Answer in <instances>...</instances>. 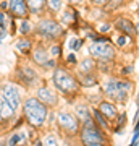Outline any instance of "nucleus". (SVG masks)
<instances>
[{"instance_id":"f257e3e1","label":"nucleus","mask_w":139,"mask_h":146,"mask_svg":"<svg viewBox=\"0 0 139 146\" xmlns=\"http://www.w3.org/2000/svg\"><path fill=\"white\" fill-rule=\"evenodd\" d=\"M47 117H49V109L39 102L34 96H29L23 102V120L28 122L32 128H42L45 125Z\"/></svg>"},{"instance_id":"f03ea898","label":"nucleus","mask_w":139,"mask_h":146,"mask_svg":"<svg viewBox=\"0 0 139 146\" xmlns=\"http://www.w3.org/2000/svg\"><path fill=\"white\" fill-rule=\"evenodd\" d=\"M52 84L55 86V91H58V93H62V94H67V96L76 94L78 89H79L78 78L70 70H67V68H63V67H57L53 70Z\"/></svg>"},{"instance_id":"7ed1b4c3","label":"nucleus","mask_w":139,"mask_h":146,"mask_svg":"<svg viewBox=\"0 0 139 146\" xmlns=\"http://www.w3.org/2000/svg\"><path fill=\"white\" fill-rule=\"evenodd\" d=\"M133 89V83L128 80H118V78H110L103 86V93L108 99L120 102V104H126L128 99V93Z\"/></svg>"},{"instance_id":"20e7f679","label":"nucleus","mask_w":139,"mask_h":146,"mask_svg":"<svg viewBox=\"0 0 139 146\" xmlns=\"http://www.w3.org/2000/svg\"><path fill=\"white\" fill-rule=\"evenodd\" d=\"M81 143L82 146H105V136L94 120H86L81 128Z\"/></svg>"},{"instance_id":"39448f33","label":"nucleus","mask_w":139,"mask_h":146,"mask_svg":"<svg viewBox=\"0 0 139 146\" xmlns=\"http://www.w3.org/2000/svg\"><path fill=\"white\" fill-rule=\"evenodd\" d=\"M37 34L42 36L44 39H47V41H53V39H58L63 34V28L55 20L45 18V20L39 21V25H37Z\"/></svg>"},{"instance_id":"423d86ee","label":"nucleus","mask_w":139,"mask_h":146,"mask_svg":"<svg viewBox=\"0 0 139 146\" xmlns=\"http://www.w3.org/2000/svg\"><path fill=\"white\" fill-rule=\"evenodd\" d=\"M89 54L92 55V58H97L102 63H108V62H113L115 55H117V50L115 47L108 42V44H97L94 42L89 47Z\"/></svg>"},{"instance_id":"0eeeda50","label":"nucleus","mask_w":139,"mask_h":146,"mask_svg":"<svg viewBox=\"0 0 139 146\" xmlns=\"http://www.w3.org/2000/svg\"><path fill=\"white\" fill-rule=\"evenodd\" d=\"M0 98L5 101L15 112L21 107V94H20V89H18L16 84L8 83L3 88H0Z\"/></svg>"},{"instance_id":"6e6552de","label":"nucleus","mask_w":139,"mask_h":146,"mask_svg":"<svg viewBox=\"0 0 139 146\" xmlns=\"http://www.w3.org/2000/svg\"><path fill=\"white\" fill-rule=\"evenodd\" d=\"M57 123L60 127V130L65 131L67 135H76L79 133V122L73 114L70 112H58L57 114Z\"/></svg>"},{"instance_id":"1a4fd4ad","label":"nucleus","mask_w":139,"mask_h":146,"mask_svg":"<svg viewBox=\"0 0 139 146\" xmlns=\"http://www.w3.org/2000/svg\"><path fill=\"white\" fill-rule=\"evenodd\" d=\"M39 102L45 106L47 109L49 107H55L58 104V94L55 89L49 88V86H39L36 91V96H34Z\"/></svg>"},{"instance_id":"9d476101","label":"nucleus","mask_w":139,"mask_h":146,"mask_svg":"<svg viewBox=\"0 0 139 146\" xmlns=\"http://www.w3.org/2000/svg\"><path fill=\"white\" fill-rule=\"evenodd\" d=\"M16 78L21 84L24 86H32L39 80V73L34 70L32 67H28V65H23V67H18L16 68Z\"/></svg>"},{"instance_id":"9b49d317","label":"nucleus","mask_w":139,"mask_h":146,"mask_svg":"<svg viewBox=\"0 0 139 146\" xmlns=\"http://www.w3.org/2000/svg\"><path fill=\"white\" fill-rule=\"evenodd\" d=\"M115 28L121 34L131 37V39L138 36V28H136V25H133V21L126 20V18H118V20L115 21Z\"/></svg>"},{"instance_id":"f8f14e48","label":"nucleus","mask_w":139,"mask_h":146,"mask_svg":"<svg viewBox=\"0 0 139 146\" xmlns=\"http://www.w3.org/2000/svg\"><path fill=\"white\" fill-rule=\"evenodd\" d=\"M97 110L107 120H113V119L118 117V109H117V106H115L113 102H108V101H100Z\"/></svg>"},{"instance_id":"ddd939ff","label":"nucleus","mask_w":139,"mask_h":146,"mask_svg":"<svg viewBox=\"0 0 139 146\" xmlns=\"http://www.w3.org/2000/svg\"><path fill=\"white\" fill-rule=\"evenodd\" d=\"M32 60H34V63L44 67L45 62L49 60V52H47L45 47H44V46H37L36 49L32 50Z\"/></svg>"},{"instance_id":"4468645a","label":"nucleus","mask_w":139,"mask_h":146,"mask_svg":"<svg viewBox=\"0 0 139 146\" xmlns=\"http://www.w3.org/2000/svg\"><path fill=\"white\" fill-rule=\"evenodd\" d=\"M10 10L15 16L28 15V7H26L24 0H10Z\"/></svg>"},{"instance_id":"2eb2a0df","label":"nucleus","mask_w":139,"mask_h":146,"mask_svg":"<svg viewBox=\"0 0 139 146\" xmlns=\"http://www.w3.org/2000/svg\"><path fill=\"white\" fill-rule=\"evenodd\" d=\"M26 141H28V135L24 131H15L8 138L7 146H26Z\"/></svg>"},{"instance_id":"dca6fc26","label":"nucleus","mask_w":139,"mask_h":146,"mask_svg":"<svg viewBox=\"0 0 139 146\" xmlns=\"http://www.w3.org/2000/svg\"><path fill=\"white\" fill-rule=\"evenodd\" d=\"M91 117H92V120H94V123L99 127V128H102V130H108L110 128V123H108V120L103 117L100 112L97 110V107L96 109H92L91 110Z\"/></svg>"},{"instance_id":"f3484780","label":"nucleus","mask_w":139,"mask_h":146,"mask_svg":"<svg viewBox=\"0 0 139 146\" xmlns=\"http://www.w3.org/2000/svg\"><path fill=\"white\" fill-rule=\"evenodd\" d=\"M78 83L82 88H92L94 84H97V76L94 73H84L78 78Z\"/></svg>"},{"instance_id":"a211bd4d","label":"nucleus","mask_w":139,"mask_h":146,"mask_svg":"<svg viewBox=\"0 0 139 146\" xmlns=\"http://www.w3.org/2000/svg\"><path fill=\"white\" fill-rule=\"evenodd\" d=\"M15 47L21 54L28 55V54L32 50V41L29 39V37H21V39H18V41L15 42Z\"/></svg>"},{"instance_id":"6ab92c4d","label":"nucleus","mask_w":139,"mask_h":146,"mask_svg":"<svg viewBox=\"0 0 139 146\" xmlns=\"http://www.w3.org/2000/svg\"><path fill=\"white\" fill-rule=\"evenodd\" d=\"M13 115H15V110L11 109L10 106L0 98V122H7V120H10Z\"/></svg>"},{"instance_id":"aec40b11","label":"nucleus","mask_w":139,"mask_h":146,"mask_svg":"<svg viewBox=\"0 0 139 146\" xmlns=\"http://www.w3.org/2000/svg\"><path fill=\"white\" fill-rule=\"evenodd\" d=\"M45 2L47 0H24L26 7L32 11V13H41L45 7Z\"/></svg>"},{"instance_id":"412c9836","label":"nucleus","mask_w":139,"mask_h":146,"mask_svg":"<svg viewBox=\"0 0 139 146\" xmlns=\"http://www.w3.org/2000/svg\"><path fill=\"white\" fill-rule=\"evenodd\" d=\"M94 68H96V60L94 58H84L82 63L79 65V73L84 75V73H92Z\"/></svg>"},{"instance_id":"4be33fe9","label":"nucleus","mask_w":139,"mask_h":146,"mask_svg":"<svg viewBox=\"0 0 139 146\" xmlns=\"http://www.w3.org/2000/svg\"><path fill=\"white\" fill-rule=\"evenodd\" d=\"M76 114H78V117L81 119V122L84 123L86 120H91L92 117H91V110H89V107L86 104H79L76 107Z\"/></svg>"},{"instance_id":"5701e85b","label":"nucleus","mask_w":139,"mask_h":146,"mask_svg":"<svg viewBox=\"0 0 139 146\" xmlns=\"http://www.w3.org/2000/svg\"><path fill=\"white\" fill-rule=\"evenodd\" d=\"M88 37L91 41L97 42V44H108L110 39L107 36H103V34H99V33H88Z\"/></svg>"},{"instance_id":"b1692460","label":"nucleus","mask_w":139,"mask_h":146,"mask_svg":"<svg viewBox=\"0 0 139 146\" xmlns=\"http://www.w3.org/2000/svg\"><path fill=\"white\" fill-rule=\"evenodd\" d=\"M82 44H84V41H82L81 37H71V41H70V50H73V54L78 52L82 47Z\"/></svg>"},{"instance_id":"393cba45","label":"nucleus","mask_w":139,"mask_h":146,"mask_svg":"<svg viewBox=\"0 0 139 146\" xmlns=\"http://www.w3.org/2000/svg\"><path fill=\"white\" fill-rule=\"evenodd\" d=\"M31 31H32V23L28 21V20H24L23 23H21V26H20V33L23 34V36H28Z\"/></svg>"},{"instance_id":"a878e982","label":"nucleus","mask_w":139,"mask_h":146,"mask_svg":"<svg viewBox=\"0 0 139 146\" xmlns=\"http://www.w3.org/2000/svg\"><path fill=\"white\" fill-rule=\"evenodd\" d=\"M131 41H133V39L128 37V36H125V34H118V36L115 37V44H117L118 47H125L128 42H131Z\"/></svg>"},{"instance_id":"bb28decb","label":"nucleus","mask_w":139,"mask_h":146,"mask_svg":"<svg viewBox=\"0 0 139 146\" xmlns=\"http://www.w3.org/2000/svg\"><path fill=\"white\" fill-rule=\"evenodd\" d=\"M50 55L52 57H60V55H62V46H60V44H53V46L50 47Z\"/></svg>"},{"instance_id":"cd10ccee","label":"nucleus","mask_w":139,"mask_h":146,"mask_svg":"<svg viewBox=\"0 0 139 146\" xmlns=\"http://www.w3.org/2000/svg\"><path fill=\"white\" fill-rule=\"evenodd\" d=\"M47 2H49V7L52 11H58L62 8V0H47Z\"/></svg>"},{"instance_id":"c85d7f7f","label":"nucleus","mask_w":139,"mask_h":146,"mask_svg":"<svg viewBox=\"0 0 139 146\" xmlns=\"http://www.w3.org/2000/svg\"><path fill=\"white\" fill-rule=\"evenodd\" d=\"M45 143H44V146H57L58 145V141H57V136L55 135H49L45 136Z\"/></svg>"},{"instance_id":"c756f323","label":"nucleus","mask_w":139,"mask_h":146,"mask_svg":"<svg viewBox=\"0 0 139 146\" xmlns=\"http://www.w3.org/2000/svg\"><path fill=\"white\" fill-rule=\"evenodd\" d=\"M0 29H7V15L3 11H0Z\"/></svg>"},{"instance_id":"7c9ffc66","label":"nucleus","mask_w":139,"mask_h":146,"mask_svg":"<svg viewBox=\"0 0 139 146\" xmlns=\"http://www.w3.org/2000/svg\"><path fill=\"white\" fill-rule=\"evenodd\" d=\"M117 120H118V128H123L125 123H126V114H120V117H117Z\"/></svg>"},{"instance_id":"2f4dec72","label":"nucleus","mask_w":139,"mask_h":146,"mask_svg":"<svg viewBox=\"0 0 139 146\" xmlns=\"http://www.w3.org/2000/svg\"><path fill=\"white\" fill-rule=\"evenodd\" d=\"M67 63H70V65H76L78 63V58H76V55L74 54H68V57H67Z\"/></svg>"},{"instance_id":"473e14b6","label":"nucleus","mask_w":139,"mask_h":146,"mask_svg":"<svg viewBox=\"0 0 139 146\" xmlns=\"http://www.w3.org/2000/svg\"><path fill=\"white\" fill-rule=\"evenodd\" d=\"M44 68H53V70H55V68H57V60H55V58H52V60H47L45 65H44Z\"/></svg>"},{"instance_id":"72a5a7b5","label":"nucleus","mask_w":139,"mask_h":146,"mask_svg":"<svg viewBox=\"0 0 139 146\" xmlns=\"http://www.w3.org/2000/svg\"><path fill=\"white\" fill-rule=\"evenodd\" d=\"M110 25H102V26H99V34H100V33H108L110 31Z\"/></svg>"},{"instance_id":"f704fd0d","label":"nucleus","mask_w":139,"mask_h":146,"mask_svg":"<svg viewBox=\"0 0 139 146\" xmlns=\"http://www.w3.org/2000/svg\"><path fill=\"white\" fill-rule=\"evenodd\" d=\"M133 72H134L133 65H128V67H125L123 70H121V73H123V75H129V73H133Z\"/></svg>"},{"instance_id":"c9c22d12","label":"nucleus","mask_w":139,"mask_h":146,"mask_svg":"<svg viewBox=\"0 0 139 146\" xmlns=\"http://www.w3.org/2000/svg\"><path fill=\"white\" fill-rule=\"evenodd\" d=\"M108 0H92V3H96V5H105Z\"/></svg>"},{"instance_id":"e433bc0d","label":"nucleus","mask_w":139,"mask_h":146,"mask_svg":"<svg viewBox=\"0 0 139 146\" xmlns=\"http://www.w3.org/2000/svg\"><path fill=\"white\" fill-rule=\"evenodd\" d=\"M34 146H44V143H42V140H36V145Z\"/></svg>"},{"instance_id":"4c0bfd02","label":"nucleus","mask_w":139,"mask_h":146,"mask_svg":"<svg viewBox=\"0 0 139 146\" xmlns=\"http://www.w3.org/2000/svg\"><path fill=\"white\" fill-rule=\"evenodd\" d=\"M68 2H70V3H81L82 0H68Z\"/></svg>"},{"instance_id":"58836bf2","label":"nucleus","mask_w":139,"mask_h":146,"mask_svg":"<svg viewBox=\"0 0 139 146\" xmlns=\"http://www.w3.org/2000/svg\"><path fill=\"white\" fill-rule=\"evenodd\" d=\"M0 7H2V8L5 10V8H7V2H2V3H0Z\"/></svg>"}]
</instances>
